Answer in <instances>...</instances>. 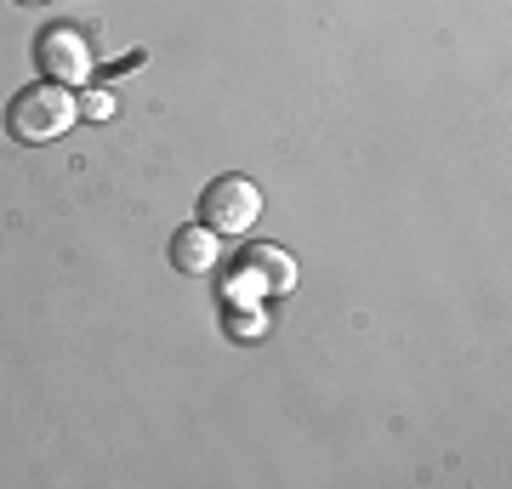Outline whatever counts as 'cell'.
<instances>
[{
    "instance_id": "52a82bcc",
    "label": "cell",
    "mask_w": 512,
    "mask_h": 489,
    "mask_svg": "<svg viewBox=\"0 0 512 489\" xmlns=\"http://www.w3.org/2000/svg\"><path fill=\"white\" fill-rule=\"evenodd\" d=\"M222 302H268V290H262V279L245 262H234L228 279H222Z\"/></svg>"
},
{
    "instance_id": "3957f363",
    "label": "cell",
    "mask_w": 512,
    "mask_h": 489,
    "mask_svg": "<svg viewBox=\"0 0 512 489\" xmlns=\"http://www.w3.org/2000/svg\"><path fill=\"white\" fill-rule=\"evenodd\" d=\"M92 40L80 35V29H69V23H52L46 35L35 40V69L40 80H52V86H86L92 80Z\"/></svg>"
},
{
    "instance_id": "8992f818",
    "label": "cell",
    "mask_w": 512,
    "mask_h": 489,
    "mask_svg": "<svg viewBox=\"0 0 512 489\" xmlns=\"http://www.w3.org/2000/svg\"><path fill=\"white\" fill-rule=\"evenodd\" d=\"M268 302H222V330L234 336V342H262L268 336Z\"/></svg>"
},
{
    "instance_id": "7a4b0ae2",
    "label": "cell",
    "mask_w": 512,
    "mask_h": 489,
    "mask_svg": "<svg viewBox=\"0 0 512 489\" xmlns=\"http://www.w3.org/2000/svg\"><path fill=\"white\" fill-rule=\"evenodd\" d=\"M256 217H262V188L251 177H239V171H222L200 188V228H211L217 239H239L251 234Z\"/></svg>"
},
{
    "instance_id": "277c9868",
    "label": "cell",
    "mask_w": 512,
    "mask_h": 489,
    "mask_svg": "<svg viewBox=\"0 0 512 489\" xmlns=\"http://www.w3.org/2000/svg\"><path fill=\"white\" fill-rule=\"evenodd\" d=\"M217 256H222V239L200 222H183L171 234V268L177 273H217Z\"/></svg>"
},
{
    "instance_id": "6da1fadb",
    "label": "cell",
    "mask_w": 512,
    "mask_h": 489,
    "mask_svg": "<svg viewBox=\"0 0 512 489\" xmlns=\"http://www.w3.org/2000/svg\"><path fill=\"white\" fill-rule=\"evenodd\" d=\"M80 120V103H74L69 86H52V80H35V86L12 91L6 103V137L23 148H46V143H63Z\"/></svg>"
},
{
    "instance_id": "9c48e42d",
    "label": "cell",
    "mask_w": 512,
    "mask_h": 489,
    "mask_svg": "<svg viewBox=\"0 0 512 489\" xmlns=\"http://www.w3.org/2000/svg\"><path fill=\"white\" fill-rule=\"evenodd\" d=\"M18 6H40V0H18Z\"/></svg>"
},
{
    "instance_id": "ba28073f",
    "label": "cell",
    "mask_w": 512,
    "mask_h": 489,
    "mask_svg": "<svg viewBox=\"0 0 512 489\" xmlns=\"http://www.w3.org/2000/svg\"><path fill=\"white\" fill-rule=\"evenodd\" d=\"M74 103H80V120H114V114H120V103H114L109 86H92L86 97H74Z\"/></svg>"
},
{
    "instance_id": "5b68a950",
    "label": "cell",
    "mask_w": 512,
    "mask_h": 489,
    "mask_svg": "<svg viewBox=\"0 0 512 489\" xmlns=\"http://www.w3.org/2000/svg\"><path fill=\"white\" fill-rule=\"evenodd\" d=\"M239 262L262 279V290H268V296H291L296 279H302V273H296V256L285 251V245H245V256H239Z\"/></svg>"
}]
</instances>
